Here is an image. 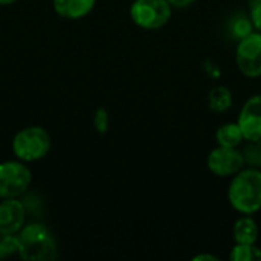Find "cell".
Wrapping results in <instances>:
<instances>
[{
	"mask_svg": "<svg viewBox=\"0 0 261 261\" xmlns=\"http://www.w3.org/2000/svg\"><path fill=\"white\" fill-rule=\"evenodd\" d=\"M228 31L229 34L232 35V38H236L237 41L245 38L246 35H249L251 32H254V24H252V20L249 17V14H237L231 18L229 24H228Z\"/></svg>",
	"mask_w": 261,
	"mask_h": 261,
	"instance_id": "obj_14",
	"label": "cell"
},
{
	"mask_svg": "<svg viewBox=\"0 0 261 261\" xmlns=\"http://www.w3.org/2000/svg\"><path fill=\"white\" fill-rule=\"evenodd\" d=\"M260 236V229L257 222L252 219V216H246L242 214L234 226H232V237L236 243H242V245H255Z\"/></svg>",
	"mask_w": 261,
	"mask_h": 261,
	"instance_id": "obj_11",
	"label": "cell"
},
{
	"mask_svg": "<svg viewBox=\"0 0 261 261\" xmlns=\"http://www.w3.org/2000/svg\"><path fill=\"white\" fill-rule=\"evenodd\" d=\"M228 202L240 214L254 216L261 210V170L242 168L228 187Z\"/></svg>",
	"mask_w": 261,
	"mask_h": 261,
	"instance_id": "obj_1",
	"label": "cell"
},
{
	"mask_svg": "<svg viewBox=\"0 0 261 261\" xmlns=\"http://www.w3.org/2000/svg\"><path fill=\"white\" fill-rule=\"evenodd\" d=\"M249 17L252 20L254 29L261 32V0H251V3H249Z\"/></svg>",
	"mask_w": 261,
	"mask_h": 261,
	"instance_id": "obj_19",
	"label": "cell"
},
{
	"mask_svg": "<svg viewBox=\"0 0 261 261\" xmlns=\"http://www.w3.org/2000/svg\"><path fill=\"white\" fill-rule=\"evenodd\" d=\"M50 150L49 133L38 125H31L20 130L12 139V151L18 161L34 162L43 159Z\"/></svg>",
	"mask_w": 261,
	"mask_h": 261,
	"instance_id": "obj_3",
	"label": "cell"
},
{
	"mask_svg": "<svg viewBox=\"0 0 261 261\" xmlns=\"http://www.w3.org/2000/svg\"><path fill=\"white\" fill-rule=\"evenodd\" d=\"M93 127L98 133L104 135L109 132V127H110V116H109V112L106 109H96L95 115H93Z\"/></svg>",
	"mask_w": 261,
	"mask_h": 261,
	"instance_id": "obj_18",
	"label": "cell"
},
{
	"mask_svg": "<svg viewBox=\"0 0 261 261\" xmlns=\"http://www.w3.org/2000/svg\"><path fill=\"white\" fill-rule=\"evenodd\" d=\"M14 2H17V0H0V5H11Z\"/></svg>",
	"mask_w": 261,
	"mask_h": 261,
	"instance_id": "obj_22",
	"label": "cell"
},
{
	"mask_svg": "<svg viewBox=\"0 0 261 261\" xmlns=\"http://www.w3.org/2000/svg\"><path fill=\"white\" fill-rule=\"evenodd\" d=\"M26 222V208L17 197L0 202V232L15 236Z\"/></svg>",
	"mask_w": 261,
	"mask_h": 261,
	"instance_id": "obj_9",
	"label": "cell"
},
{
	"mask_svg": "<svg viewBox=\"0 0 261 261\" xmlns=\"http://www.w3.org/2000/svg\"><path fill=\"white\" fill-rule=\"evenodd\" d=\"M242 153L245 158V167L261 170V139L248 141Z\"/></svg>",
	"mask_w": 261,
	"mask_h": 261,
	"instance_id": "obj_16",
	"label": "cell"
},
{
	"mask_svg": "<svg viewBox=\"0 0 261 261\" xmlns=\"http://www.w3.org/2000/svg\"><path fill=\"white\" fill-rule=\"evenodd\" d=\"M236 63L246 78L261 76V32L254 31L239 40L236 47Z\"/></svg>",
	"mask_w": 261,
	"mask_h": 261,
	"instance_id": "obj_6",
	"label": "cell"
},
{
	"mask_svg": "<svg viewBox=\"0 0 261 261\" xmlns=\"http://www.w3.org/2000/svg\"><path fill=\"white\" fill-rule=\"evenodd\" d=\"M96 0H54L55 12L67 20H78L92 12Z\"/></svg>",
	"mask_w": 261,
	"mask_h": 261,
	"instance_id": "obj_10",
	"label": "cell"
},
{
	"mask_svg": "<svg viewBox=\"0 0 261 261\" xmlns=\"http://www.w3.org/2000/svg\"><path fill=\"white\" fill-rule=\"evenodd\" d=\"M31 170L23 161H6L0 164V199L21 196L31 185Z\"/></svg>",
	"mask_w": 261,
	"mask_h": 261,
	"instance_id": "obj_5",
	"label": "cell"
},
{
	"mask_svg": "<svg viewBox=\"0 0 261 261\" xmlns=\"http://www.w3.org/2000/svg\"><path fill=\"white\" fill-rule=\"evenodd\" d=\"M171 6H173V9L176 8V9H185V8H188V6H191L196 0H167Z\"/></svg>",
	"mask_w": 261,
	"mask_h": 261,
	"instance_id": "obj_20",
	"label": "cell"
},
{
	"mask_svg": "<svg viewBox=\"0 0 261 261\" xmlns=\"http://www.w3.org/2000/svg\"><path fill=\"white\" fill-rule=\"evenodd\" d=\"M208 170L217 177H232L242 168H245V158L242 150L237 147H222L213 148L206 158Z\"/></svg>",
	"mask_w": 261,
	"mask_h": 261,
	"instance_id": "obj_7",
	"label": "cell"
},
{
	"mask_svg": "<svg viewBox=\"0 0 261 261\" xmlns=\"http://www.w3.org/2000/svg\"><path fill=\"white\" fill-rule=\"evenodd\" d=\"M17 251H18V246H17L15 236L0 232V258L9 257V255H17Z\"/></svg>",
	"mask_w": 261,
	"mask_h": 261,
	"instance_id": "obj_17",
	"label": "cell"
},
{
	"mask_svg": "<svg viewBox=\"0 0 261 261\" xmlns=\"http://www.w3.org/2000/svg\"><path fill=\"white\" fill-rule=\"evenodd\" d=\"M17 255L23 260L49 261L57 258V242L41 223L24 225L17 234Z\"/></svg>",
	"mask_w": 261,
	"mask_h": 261,
	"instance_id": "obj_2",
	"label": "cell"
},
{
	"mask_svg": "<svg viewBox=\"0 0 261 261\" xmlns=\"http://www.w3.org/2000/svg\"><path fill=\"white\" fill-rule=\"evenodd\" d=\"M208 106L216 113L228 112L232 106V93L226 86H216L208 93Z\"/></svg>",
	"mask_w": 261,
	"mask_h": 261,
	"instance_id": "obj_13",
	"label": "cell"
},
{
	"mask_svg": "<svg viewBox=\"0 0 261 261\" xmlns=\"http://www.w3.org/2000/svg\"><path fill=\"white\" fill-rule=\"evenodd\" d=\"M216 141L222 147H239L245 141V135L237 122H226L216 130Z\"/></svg>",
	"mask_w": 261,
	"mask_h": 261,
	"instance_id": "obj_12",
	"label": "cell"
},
{
	"mask_svg": "<svg viewBox=\"0 0 261 261\" xmlns=\"http://www.w3.org/2000/svg\"><path fill=\"white\" fill-rule=\"evenodd\" d=\"M232 261H261V248L257 245H242L236 243L229 252Z\"/></svg>",
	"mask_w": 261,
	"mask_h": 261,
	"instance_id": "obj_15",
	"label": "cell"
},
{
	"mask_svg": "<svg viewBox=\"0 0 261 261\" xmlns=\"http://www.w3.org/2000/svg\"><path fill=\"white\" fill-rule=\"evenodd\" d=\"M237 124L240 125L246 141L261 139V93L245 101L240 109Z\"/></svg>",
	"mask_w": 261,
	"mask_h": 261,
	"instance_id": "obj_8",
	"label": "cell"
},
{
	"mask_svg": "<svg viewBox=\"0 0 261 261\" xmlns=\"http://www.w3.org/2000/svg\"><path fill=\"white\" fill-rule=\"evenodd\" d=\"M219 257L213 255V254H199L196 257H193V261H217Z\"/></svg>",
	"mask_w": 261,
	"mask_h": 261,
	"instance_id": "obj_21",
	"label": "cell"
},
{
	"mask_svg": "<svg viewBox=\"0 0 261 261\" xmlns=\"http://www.w3.org/2000/svg\"><path fill=\"white\" fill-rule=\"evenodd\" d=\"M173 14V6L167 0H133L130 17L136 26L147 31L164 28Z\"/></svg>",
	"mask_w": 261,
	"mask_h": 261,
	"instance_id": "obj_4",
	"label": "cell"
}]
</instances>
